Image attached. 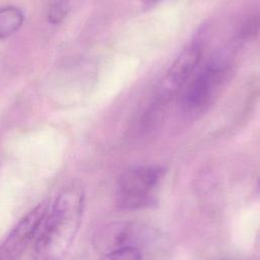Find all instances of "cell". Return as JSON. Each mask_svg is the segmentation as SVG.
I'll return each instance as SVG.
<instances>
[{
	"mask_svg": "<svg viewBox=\"0 0 260 260\" xmlns=\"http://www.w3.org/2000/svg\"><path fill=\"white\" fill-rule=\"evenodd\" d=\"M84 193L78 186L64 189L42 222L34 243L31 260H61L80 226Z\"/></svg>",
	"mask_w": 260,
	"mask_h": 260,
	"instance_id": "1",
	"label": "cell"
},
{
	"mask_svg": "<svg viewBox=\"0 0 260 260\" xmlns=\"http://www.w3.org/2000/svg\"><path fill=\"white\" fill-rule=\"evenodd\" d=\"M157 166H141L128 169L118 183V203L121 207L134 209L150 205L154 201V190L162 176Z\"/></svg>",
	"mask_w": 260,
	"mask_h": 260,
	"instance_id": "2",
	"label": "cell"
},
{
	"mask_svg": "<svg viewBox=\"0 0 260 260\" xmlns=\"http://www.w3.org/2000/svg\"><path fill=\"white\" fill-rule=\"evenodd\" d=\"M48 204L42 202L29 210L0 244V260H18L36 240L47 214Z\"/></svg>",
	"mask_w": 260,
	"mask_h": 260,
	"instance_id": "3",
	"label": "cell"
},
{
	"mask_svg": "<svg viewBox=\"0 0 260 260\" xmlns=\"http://www.w3.org/2000/svg\"><path fill=\"white\" fill-rule=\"evenodd\" d=\"M225 70V66L218 62L210 63L203 68L183 96L184 108L192 112L204 108L211 100L215 88L221 83Z\"/></svg>",
	"mask_w": 260,
	"mask_h": 260,
	"instance_id": "4",
	"label": "cell"
},
{
	"mask_svg": "<svg viewBox=\"0 0 260 260\" xmlns=\"http://www.w3.org/2000/svg\"><path fill=\"white\" fill-rule=\"evenodd\" d=\"M201 57V47L198 43L188 45L175 59L166 76L167 83L175 88L184 83L197 66Z\"/></svg>",
	"mask_w": 260,
	"mask_h": 260,
	"instance_id": "5",
	"label": "cell"
},
{
	"mask_svg": "<svg viewBox=\"0 0 260 260\" xmlns=\"http://www.w3.org/2000/svg\"><path fill=\"white\" fill-rule=\"evenodd\" d=\"M22 12L16 7H4L0 9V39L13 35L22 24Z\"/></svg>",
	"mask_w": 260,
	"mask_h": 260,
	"instance_id": "6",
	"label": "cell"
},
{
	"mask_svg": "<svg viewBox=\"0 0 260 260\" xmlns=\"http://www.w3.org/2000/svg\"><path fill=\"white\" fill-rule=\"evenodd\" d=\"M100 260H140V252L136 247H124L106 253Z\"/></svg>",
	"mask_w": 260,
	"mask_h": 260,
	"instance_id": "7",
	"label": "cell"
},
{
	"mask_svg": "<svg viewBox=\"0 0 260 260\" xmlns=\"http://www.w3.org/2000/svg\"><path fill=\"white\" fill-rule=\"evenodd\" d=\"M68 11V4L65 0H55L48 10V19L52 23L61 22Z\"/></svg>",
	"mask_w": 260,
	"mask_h": 260,
	"instance_id": "8",
	"label": "cell"
},
{
	"mask_svg": "<svg viewBox=\"0 0 260 260\" xmlns=\"http://www.w3.org/2000/svg\"><path fill=\"white\" fill-rule=\"evenodd\" d=\"M260 27V18L257 15H253L249 17L242 25L239 31V38L240 39H248L252 36H254L258 28Z\"/></svg>",
	"mask_w": 260,
	"mask_h": 260,
	"instance_id": "9",
	"label": "cell"
},
{
	"mask_svg": "<svg viewBox=\"0 0 260 260\" xmlns=\"http://www.w3.org/2000/svg\"><path fill=\"white\" fill-rule=\"evenodd\" d=\"M145 5H152V4H154V3H156V2H158V1H160V0H141Z\"/></svg>",
	"mask_w": 260,
	"mask_h": 260,
	"instance_id": "10",
	"label": "cell"
},
{
	"mask_svg": "<svg viewBox=\"0 0 260 260\" xmlns=\"http://www.w3.org/2000/svg\"><path fill=\"white\" fill-rule=\"evenodd\" d=\"M259 187H260V179H259Z\"/></svg>",
	"mask_w": 260,
	"mask_h": 260,
	"instance_id": "11",
	"label": "cell"
}]
</instances>
